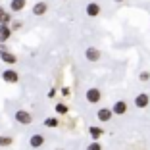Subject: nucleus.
I'll use <instances>...</instances> for the list:
<instances>
[{
  "label": "nucleus",
  "mask_w": 150,
  "mask_h": 150,
  "mask_svg": "<svg viewBox=\"0 0 150 150\" xmlns=\"http://www.w3.org/2000/svg\"><path fill=\"white\" fill-rule=\"evenodd\" d=\"M87 150H102V144L98 141H93V142H88V144H87Z\"/></svg>",
  "instance_id": "6ab92c4d"
},
{
  "label": "nucleus",
  "mask_w": 150,
  "mask_h": 150,
  "mask_svg": "<svg viewBox=\"0 0 150 150\" xmlns=\"http://www.w3.org/2000/svg\"><path fill=\"white\" fill-rule=\"evenodd\" d=\"M12 142H13V139L12 137H8V135H2V137H0V146H2V148H8V146H12Z\"/></svg>",
  "instance_id": "dca6fc26"
},
{
  "label": "nucleus",
  "mask_w": 150,
  "mask_h": 150,
  "mask_svg": "<svg viewBox=\"0 0 150 150\" xmlns=\"http://www.w3.org/2000/svg\"><path fill=\"white\" fill-rule=\"evenodd\" d=\"M44 142H46V139H44V135H40V133H35V135L29 137V146H31V148H40Z\"/></svg>",
  "instance_id": "1a4fd4ad"
},
{
  "label": "nucleus",
  "mask_w": 150,
  "mask_h": 150,
  "mask_svg": "<svg viewBox=\"0 0 150 150\" xmlns=\"http://www.w3.org/2000/svg\"><path fill=\"white\" fill-rule=\"evenodd\" d=\"M13 117H16V121L21 123V125H31L33 123V115H31V112H27V110H18Z\"/></svg>",
  "instance_id": "f03ea898"
},
{
  "label": "nucleus",
  "mask_w": 150,
  "mask_h": 150,
  "mask_svg": "<svg viewBox=\"0 0 150 150\" xmlns=\"http://www.w3.org/2000/svg\"><path fill=\"white\" fill-rule=\"evenodd\" d=\"M46 96H48V98H54V96H56V88H50V91H48V94H46Z\"/></svg>",
  "instance_id": "412c9836"
},
{
  "label": "nucleus",
  "mask_w": 150,
  "mask_h": 150,
  "mask_svg": "<svg viewBox=\"0 0 150 150\" xmlns=\"http://www.w3.org/2000/svg\"><path fill=\"white\" fill-rule=\"evenodd\" d=\"M88 135H91V139H93V141H98V139L104 135V129H102V127H96V125H91V127H88Z\"/></svg>",
  "instance_id": "ddd939ff"
},
{
  "label": "nucleus",
  "mask_w": 150,
  "mask_h": 150,
  "mask_svg": "<svg viewBox=\"0 0 150 150\" xmlns=\"http://www.w3.org/2000/svg\"><path fill=\"white\" fill-rule=\"evenodd\" d=\"M0 60H2V62H6V64H16V62H18L16 54L10 52L6 44H0Z\"/></svg>",
  "instance_id": "7ed1b4c3"
},
{
  "label": "nucleus",
  "mask_w": 150,
  "mask_h": 150,
  "mask_svg": "<svg viewBox=\"0 0 150 150\" xmlns=\"http://www.w3.org/2000/svg\"><path fill=\"white\" fill-rule=\"evenodd\" d=\"M10 23H12V13L6 12L4 16H2V19H0V25H10Z\"/></svg>",
  "instance_id": "a211bd4d"
},
{
  "label": "nucleus",
  "mask_w": 150,
  "mask_h": 150,
  "mask_svg": "<svg viewBox=\"0 0 150 150\" xmlns=\"http://www.w3.org/2000/svg\"><path fill=\"white\" fill-rule=\"evenodd\" d=\"M12 37V27L10 25H0V44H6Z\"/></svg>",
  "instance_id": "9b49d317"
},
{
  "label": "nucleus",
  "mask_w": 150,
  "mask_h": 150,
  "mask_svg": "<svg viewBox=\"0 0 150 150\" xmlns=\"http://www.w3.org/2000/svg\"><path fill=\"white\" fill-rule=\"evenodd\" d=\"M56 150H62V148H56Z\"/></svg>",
  "instance_id": "393cba45"
},
{
  "label": "nucleus",
  "mask_w": 150,
  "mask_h": 150,
  "mask_svg": "<svg viewBox=\"0 0 150 150\" xmlns=\"http://www.w3.org/2000/svg\"><path fill=\"white\" fill-rule=\"evenodd\" d=\"M4 13H6V12H4V8L0 6V19H2V16H4Z\"/></svg>",
  "instance_id": "5701e85b"
},
{
  "label": "nucleus",
  "mask_w": 150,
  "mask_h": 150,
  "mask_svg": "<svg viewBox=\"0 0 150 150\" xmlns=\"http://www.w3.org/2000/svg\"><path fill=\"white\" fill-rule=\"evenodd\" d=\"M112 112H114V115H125V114H127V102H125V100H117V102H114V106H112Z\"/></svg>",
  "instance_id": "9d476101"
},
{
  "label": "nucleus",
  "mask_w": 150,
  "mask_h": 150,
  "mask_svg": "<svg viewBox=\"0 0 150 150\" xmlns=\"http://www.w3.org/2000/svg\"><path fill=\"white\" fill-rule=\"evenodd\" d=\"M25 4H27V0H12L10 2V10L12 12H21L25 8Z\"/></svg>",
  "instance_id": "4468645a"
},
{
  "label": "nucleus",
  "mask_w": 150,
  "mask_h": 150,
  "mask_svg": "<svg viewBox=\"0 0 150 150\" xmlns=\"http://www.w3.org/2000/svg\"><path fill=\"white\" fill-rule=\"evenodd\" d=\"M85 13H87L88 18H98L100 16V4L98 2H88L85 6Z\"/></svg>",
  "instance_id": "423d86ee"
},
{
  "label": "nucleus",
  "mask_w": 150,
  "mask_h": 150,
  "mask_svg": "<svg viewBox=\"0 0 150 150\" xmlns=\"http://www.w3.org/2000/svg\"><path fill=\"white\" fill-rule=\"evenodd\" d=\"M69 93H71L69 87H64V88H62V94H64V96H69Z\"/></svg>",
  "instance_id": "4be33fe9"
},
{
  "label": "nucleus",
  "mask_w": 150,
  "mask_h": 150,
  "mask_svg": "<svg viewBox=\"0 0 150 150\" xmlns=\"http://www.w3.org/2000/svg\"><path fill=\"white\" fill-rule=\"evenodd\" d=\"M139 79H141V81H144V83H146V81L150 79V73H148V71H142V73L139 75Z\"/></svg>",
  "instance_id": "aec40b11"
},
{
  "label": "nucleus",
  "mask_w": 150,
  "mask_h": 150,
  "mask_svg": "<svg viewBox=\"0 0 150 150\" xmlns=\"http://www.w3.org/2000/svg\"><path fill=\"white\" fill-rule=\"evenodd\" d=\"M2 81H6V83H18L19 73L16 69H4L2 71Z\"/></svg>",
  "instance_id": "0eeeda50"
},
{
  "label": "nucleus",
  "mask_w": 150,
  "mask_h": 150,
  "mask_svg": "<svg viewBox=\"0 0 150 150\" xmlns=\"http://www.w3.org/2000/svg\"><path fill=\"white\" fill-rule=\"evenodd\" d=\"M148 104H150V94L141 93V94H137V96H135V106H137L139 110H144V108H148Z\"/></svg>",
  "instance_id": "39448f33"
},
{
  "label": "nucleus",
  "mask_w": 150,
  "mask_h": 150,
  "mask_svg": "<svg viewBox=\"0 0 150 150\" xmlns=\"http://www.w3.org/2000/svg\"><path fill=\"white\" fill-rule=\"evenodd\" d=\"M112 117H114L112 108H100V110H96V119H98V121H102V123H108Z\"/></svg>",
  "instance_id": "20e7f679"
},
{
  "label": "nucleus",
  "mask_w": 150,
  "mask_h": 150,
  "mask_svg": "<svg viewBox=\"0 0 150 150\" xmlns=\"http://www.w3.org/2000/svg\"><path fill=\"white\" fill-rule=\"evenodd\" d=\"M44 127H58V119L56 117H46L44 119Z\"/></svg>",
  "instance_id": "f3484780"
},
{
  "label": "nucleus",
  "mask_w": 150,
  "mask_h": 150,
  "mask_svg": "<svg viewBox=\"0 0 150 150\" xmlns=\"http://www.w3.org/2000/svg\"><path fill=\"white\" fill-rule=\"evenodd\" d=\"M85 98H87V102L88 104H98V102L102 100V93H100V88H96V87H91L85 93Z\"/></svg>",
  "instance_id": "f257e3e1"
},
{
  "label": "nucleus",
  "mask_w": 150,
  "mask_h": 150,
  "mask_svg": "<svg viewBox=\"0 0 150 150\" xmlns=\"http://www.w3.org/2000/svg\"><path fill=\"white\" fill-rule=\"evenodd\" d=\"M115 4H121V2H125V0H114Z\"/></svg>",
  "instance_id": "b1692460"
},
{
  "label": "nucleus",
  "mask_w": 150,
  "mask_h": 150,
  "mask_svg": "<svg viewBox=\"0 0 150 150\" xmlns=\"http://www.w3.org/2000/svg\"><path fill=\"white\" fill-rule=\"evenodd\" d=\"M100 50L96 48V46H88L87 50H85V58H87L88 62H98V60H100Z\"/></svg>",
  "instance_id": "6e6552de"
},
{
  "label": "nucleus",
  "mask_w": 150,
  "mask_h": 150,
  "mask_svg": "<svg viewBox=\"0 0 150 150\" xmlns=\"http://www.w3.org/2000/svg\"><path fill=\"white\" fill-rule=\"evenodd\" d=\"M54 112H56L58 115H66L67 112H69V108H67V104H64V102H58L56 106H54Z\"/></svg>",
  "instance_id": "2eb2a0df"
},
{
  "label": "nucleus",
  "mask_w": 150,
  "mask_h": 150,
  "mask_svg": "<svg viewBox=\"0 0 150 150\" xmlns=\"http://www.w3.org/2000/svg\"><path fill=\"white\" fill-rule=\"evenodd\" d=\"M46 12H48V4H46L44 0H40V2H37V4L33 6V16H44Z\"/></svg>",
  "instance_id": "f8f14e48"
}]
</instances>
